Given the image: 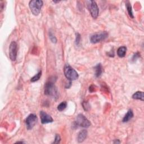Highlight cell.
Returning <instances> with one entry per match:
<instances>
[{
    "label": "cell",
    "mask_w": 144,
    "mask_h": 144,
    "mask_svg": "<svg viewBox=\"0 0 144 144\" xmlns=\"http://www.w3.org/2000/svg\"><path fill=\"white\" fill-rule=\"evenodd\" d=\"M67 107V103L66 101H63V102H61L60 104H59L57 106V110L59 111L62 112L66 109Z\"/></svg>",
    "instance_id": "obj_16"
},
{
    "label": "cell",
    "mask_w": 144,
    "mask_h": 144,
    "mask_svg": "<svg viewBox=\"0 0 144 144\" xmlns=\"http://www.w3.org/2000/svg\"><path fill=\"white\" fill-rule=\"evenodd\" d=\"M87 7L93 18L96 19L99 15V9L97 3L94 1H87Z\"/></svg>",
    "instance_id": "obj_5"
},
{
    "label": "cell",
    "mask_w": 144,
    "mask_h": 144,
    "mask_svg": "<svg viewBox=\"0 0 144 144\" xmlns=\"http://www.w3.org/2000/svg\"><path fill=\"white\" fill-rule=\"evenodd\" d=\"M133 117V113L132 110L129 109V110H128L127 113L126 114V115L124 116L122 122H124V123L127 122L132 119Z\"/></svg>",
    "instance_id": "obj_11"
},
{
    "label": "cell",
    "mask_w": 144,
    "mask_h": 144,
    "mask_svg": "<svg viewBox=\"0 0 144 144\" xmlns=\"http://www.w3.org/2000/svg\"><path fill=\"white\" fill-rule=\"evenodd\" d=\"M144 93L141 91H137L135 92L132 95V98L136 100H140L141 101L144 100Z\"/></svg>",
    "instance_id": "obj_14"
},
{
    "label": "cell",
    "mask_w": 144,
    "mask_h": 144,
    "mask_svg": "<svg viewBox=\"0 0 144 144\" xmlns=\"http://www.w3.org/2000/svg\"><path fill=\"white\" fill-rule=\"evenodd\" d=\"M43 4V1L41 0H32L29 2V6L34 15L37 16L40 13Z\"/></svg>",
    "instance_id": "obj_2"
},
{
    "label": "cell",
    "mask_w": 144,
    "mask_h": 144,
    "mask_svg": "<svg viewBox=\"0 0 144 144\" xmlns=\"http://www.w3.org/2000/svg\"><path fill=\"white\" fill-rule=\"evenodd\" d=\"M54 80L51 79L48 81L45 85V95L52 97L53 98H58V91L56 87L55 86L54 82Z\"/></svg>",
    "instance_id": "obj_1"
},
{
    "label": "cell",
    "mask_w": 144,
    "mask_h": 144,
    "mask_svg": "<svg viewBox=\"0 0 144 144\" xmlns=\"http://www.w3.org/2000/svg\"><path fill=\"white\" fill-rule=\"evenodd\" d=\"M37 121L38 119L36 114H31L30 115H29L25 121L27 129L31 130L33 129V128L37 123Z\"/></svg>",
    "instance_id": "obj_7"
},
{
    "label": "cell",
    "mask_w": 144,
    "mask_h": 144,
    "mask_svg": "<svg viewBox=\"0 0 144 144\" xmlns=\"http://www.w3.org/2000/svg\"><path fill=\"white\" fill-rule=\"evenodd\" d=\"M82 107L85 111H88L90 109V105L87 101H84L82 103Z\"/></svg>",
    "instance_id": "obj_19"
},
{
    "label": "cell",
    "mask_w": 144,
    "mask_h": 144,
    "mask_svg": "<svg viewBox=\"0 0 144 144\" xmlns=\"http://www.w3.org/2000/svg\"><path fill=\"white\" fill-rule=\"evenodd\" d=\"M94 69L95 71V76L96 77H99L103 73V67L101 64H98L95 68Z\"/></svg>",
    "instance_id": "obj_13"
},
{
    "label": "cell",
    "mask_w": 144,
    "mask_h": 144,
    "mask_svg": "<svg viewBox=\"0 0 144 144\" xmlns=\"http://www.w3.org/2000/svg\"><path fill=\"white\" fill-rule=\"evenodd\" d=\"M87 136V131L86 130L83 129L81 131H80L78 135V138H77L78 142L79 143L82 142L83 141H84V140L86 138Z\"/></svg>",
    "instance_id": "obj_10"
},
{
    "label": "cell",
    "mask_w": 144,
    "mask_h": 144,
    "mask_svg": "<svg viewBox=\"0 0 144 144\" xmlns=\"http://www.w3.org/2000/svg\"><path fill=\"white\" fill-rule=\"evenodd\" d=\"M49 38H50V40L51 41V42H53V43L56 44L57 42L56 38L55 37V36H54L53 33L52 32H51V31L49 32Z\"/></svg>",
    "instance_id": "obj_18"
},
{
    "label": "cell",
    "mask_w": 144,
    "mask_h": 144,
    "mask_svg": "<svg viewBox=\"0 0 144 144\" xmlns=\"http://www.w3.org/2000/svg\"><path fill=\"white\" fill-rule=\"evenodd\" d=\"M18 53V45L16 42H12L9 47V57L12 61H15Z\"/></svg>",
    "instance_id": "obj_8"
},
{
    "label": "cell",
    "mask_w": 144,
    "mask_h": 144,
    "mask_svg": "<svg viewBox=\"0 0 144 144\" xmlns=\"http://www.w3.org/2000/svg\"><path fill=\"white\" fill-rule=\"evenodd\" d=\"M64 73L66 78L70 81L77 79L79 77L77 71L69 65H66L64 66Z\"/></svg>",
    "instance_id": "obj_3"
},
{
    "label": "cell",
    "mask_w": 144,
    "mask_h": 144,
    "mask_svg": "<svg viewBox=\"0 0 144 144\" xmlns=\"http://www.w3.org/2000/svg\"><path fill=\"white\" fill-rule=\"evenodd\" d=\"M41 75H42V71H40L36 75H34L33 77L31 78V82H35L38 81V80L40 79V78L41 77Z\"/></svg>",
    "instance_id": "obj_17"
},
{
    "label": "cell",
    "mask_w": 144,
    "mask_h": 144,
    "mask_svg": "<svg viewBox=\"0 0 144 144\" xmlns=\"http://www.w3.org/2000/svg\"><path fill=\"white\" fill-rule=\"evenodd\" d=\"M126 6L127 10L128 15L131 17V18H134V16L133 14V12H132V6L131 5V3H129V1H127L126 3Z\"/></svg>",
    "instance_id": "obj_15"
},
{
    "label": "cell",
    "mask_w": 144,
    "mask_h": 144,
    "mask_svg": "<svg viewBox=\"0 0 144 144\" xmlns=\"http://www.w3.org/2000/svg\"><path fill=\"white\" fill-rule=\"evenodd\" d=\"M16 143H24V142H23V141H18V142H16Z\"/></svg>",
    "instance_id": "obj_23"
},
{
    "label": "cell",
    "mask_w": 144,
    "mask_h": 144,
    "mask_svg": "<svg viewBox=\"0 0 144 144\" xmlns=\"http://www.w3.org/2000/svg\"><path fill=\"white\" fill-rule=\"evenodd\" d=\"M127 48L125 46L120 47L117 50V55L119 57H124L126 56Z\"/></svg>",
    "instance_id": "obj_12"
},
{
    "label": "cell",
    "mask_w": 144,
    "mask_h": 144,
    "mask_svg": "<svg viewBox=\"0 0 144 144\" xmlns=\"http://www.w3.org/2000/svg\"><path fill=\"white\" fill-rule=\"evenodd\" d=\"M41 123L42 124H47L53 122L54 120L51 116L44 111H41L40 113Z\"/></svg>",
    "instance_id": "obj_9"
},
{
    "label": "cell",
    "mask_w": 144,
    "mask_h": 144,
    "mask_svg": "<svg viewBox=\"0 0 144 144\" xmlns=\"http://www.w3.org/2000/svg\"><path fill=\"white\" fill-rule=\"evenodd\" d=\"M74 123L75 126L82 127L83 128H88L91 125L90 121L85 116H84L81 114H78L76 117Z\"/></svg>",
    "instance_id": "obj_4"
},
{
    "label": "cell",
    "mask_w": 144,
    "mask_h": 144,
    "mask_svg": "<svg viewBox=\"0 0 144 144\" xmlns=\"http://www.w3.org/2000/svg\"><path fill=\"white\" fill-rule=\"evenodd\" d=\"M114 143H120L121 142L119 141V140H116L115 141H114Z\"/></svg>",
    "instance_id": "obj_22"
},
{
    "label": "cell",
    "mask_w": 144,
    "mask_h": 144,
    "mask_svg": "<svg viewBox=\"0 0 144 144\" xmlns=\"http://www.w3.org/2000/svg\"><path fill=\"white\" fill-rule=\"evenodd\" d=\"M61 141V137L59 135H56L55 138V140L53 142V143H59Z\"/></svg>",
    "instance_id": "obj_21"
},
{
    "label": "cell",
    "mask_w": 144,
    "mask_h": 144,
    "mask_svg": "<svg viewBox=\"0 0 144 144\" xmlns=\"http://www.w3.org/2000/svg\"><path fill=\"white\" fill-rule=\"evenodd\" d=\"M80 35L79 33H76V37H75V43L76 45H78L80 43Z\"/></svg>",
    "instance_id": "obj_20"
},
{
    "label": "cell",
    "mask_w": 144,
    "mask_h": 144,
    "mask_svg": "<svg viewBox=\"0 0 144 144\" xmlns=\"http://www.w3.org/2000/svg\"><path fill=\"white\" fill-rule=\"evenodd\" d=\"M108 37V33L107 32H103L93 35L90 37V41L92 44H97L105 40Z\"/></svg>",
    "instance_id": "obj_6"
}]
</instances>
